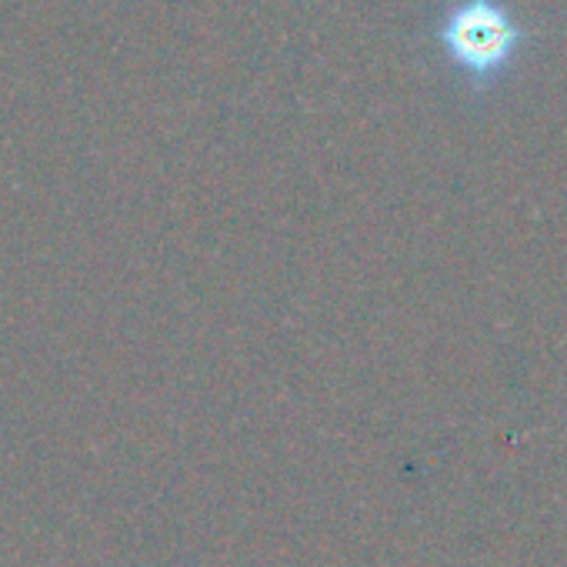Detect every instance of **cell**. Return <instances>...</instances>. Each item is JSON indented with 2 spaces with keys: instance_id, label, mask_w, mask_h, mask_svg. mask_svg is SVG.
Here are the masks:
<instances>
[{
  "instance_id": "cell-1",
  "label": "cell",
  "mask_w": 567,
  "mask_h": 567,
  "mask_svg": "<svg viewBox=\"0 0 567 567\" xmlns=\"http://www.w3.org/2000/svg\"><path fill=\"white\" fill-rule=\"evenodd\" d=\"M437 38L451 64L477 84L501 78L527 44L524 28L501 0H457L447 8Z\"/></svg>"
}]
</instances>
